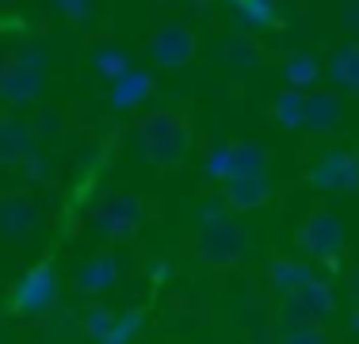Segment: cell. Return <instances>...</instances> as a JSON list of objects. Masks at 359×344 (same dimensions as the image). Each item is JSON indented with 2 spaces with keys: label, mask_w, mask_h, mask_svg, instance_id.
Wrapping results in <instances>:
<instances>
[{
  "label": "cell",
  "mask_w": 359,
  "mask_h": 344,
  "mask_svg": "<svg viewBox=\"0 0 359 344\" xmlns=\"http://www.w3.org/2000/svg\"><path fill=\"white\" fill-rule=\"evenodd\" d=\"M191 145V126L176 111H153L134 126V153L153 168H172L187 157Z\"/></svg>",
  "instance_id": "cell-1"
},
{
  "label": "cell",
  "mask_w": 359,
  "mask_h": 344,
  "mask_svg": "<svg viewBox=\"0 0 359 344\" xmlns=\"http://www.w3.org/2000/svg\"><path fill=\"white\" fill-rule=\"evenodd\" d=\"M46 88V50L39 42H23L12 62L0 65V100L8 107H27Z\"/></svg>",
  "instance_id": "cell-2"
},
{
  "label": "cell",
  "mask_w": 359,
  "mask_h": 344,
  "mask_svg": "<svg viewBox=\"0 0 359 344\" xmlns=\"http://www.w3.org/2000/svg\"><path fill=\"white\" fill-rule=\"evenodd\" d=\"M195 253H199L203 264H233L249 253V234L245 226L226 214V218H215V222H203L199 226V237H195Z\"/></svg>",
  "instance_id": "cell-3"
},
{
  "label": "cell",
  "mask_w": 359,
  "mask_h": 344,
  "mask_svg": "<svg viewBox=\"0 0 359 344\" xmlns=\"http://www.w3.org/2000/svg\"><path fill=\"white\" fill-rule=\"evenodd\" d=\"M57 298H62V279H57V272L50 268V264H35V268H27L15 279L12 310L20 317H42L57 306Z\"/></svg>",
  "instance_id": "cell-4"
},
{
  "label": "cell",
  "mask_w": 359,
  "mask_h": 344,
  "mask_svg": "<svg viewBox=\"0 0 359 344\" xmlns=\"http://www.w3.org/2000/svg\"><path fill=\"white\" fill-rule=\"evenodd\" d=\"M344 245H348L344 222H340L332 211H318L298 226V249H302L306 260L337 264L340 253H344Z\"/></svg>",
  "instance_id": "cell-5"
},
{
  "label": "cell",
  "mask_w": 359,
  "mask_h": 344,
  "mask_svg": "<svg viewBox=\"0 0 359 344\" xmlns=\"http://www.w3.org/2000/svg\"><path fill=\"white\" fill-rule=\"evenodd\" d=\"M337 310V291L325 275H313L306 283L302 295L294 298H283V317H279V329L283 333H294V329H306L313 322H325V317Z\"/></svg>",
  "instance_id": "cell-6"
},
{
  "label": "cell",
  "mask_w": 359,
  "mask_h": 344,
  "mask_svg": "<svg viewBox=\"0 0 359 344\" xmlns=\"http://www.w3.org/2000/svg\"><path fill=\"white\" fill-rule=\"evenodd\" d=\"M310 187L329 192V195H352L359 187V153H352V150L321 153L310 168Z\"/></svg>",
  "instance_id": "cell-7"
},
{
  "label": "cell",
  "mask_w": 359,
  "mask_h": 344,
  "mask_svg": "<svg viewBox=\"0 0 359 344\" xmlns=\"http://www.w3.org/2000/svg\"><path fill=\"white\" fill-rule=\"evenodd\" d=\"M195 50H199V39H195V31L187 27V23H180V20L161 23V27L149 34V58L161 69H184V65H191Z\"/></svg>",
  "instance_id": "cell-8"
},
{
  "label": "cell",
  "mask_w": 359,
  "mask_h": 344,
  "mask_svg": "<svg viewBox=\"0 0 359 344\" xmlns=\"http://www.w3.org/2000/svg\"><path fill=\"white\" fill-rule=\"evenodd\" d=\"M42 211L31 195H0V241L4 245H23L39 234Z\"/></svg>",
  "instance_id": "cell-9"
},
{
  "label": "cell",
  "mask_w": 359,
  "mask_h": 344,
  "mask_svg": "<svg viewBox=\"0 0 359 344\" xmlns=\"http://www.w3.org/2000/svg\"><path fill=\"white\" fill-rule=\"evenodd\" d=\"M138 222H142V203L134 195H115L92 214V230L107 241H126L138 230Z\"/></svg>",
  "instance_id": "cell-10"
},
{
  "label": "cell",
  "mask_w": 359,
  "mask_h": 344,
  "mask_svg": "<svg viewBox=\"0 0 359 344\" xmlns=\"http://www.w3.org/2000/svg\"><path fill=\"white\" fill-rule=\"evenodd\" d=\"M153 92H157V81L149 69H126L118 81H111V111H118V115L138 111Z\"/></svg>",
  "instance_id": "cell-11"
},
{
  "label": "cell",
  "mask_w": 359,
  "mask_h": 344,
  "mask_svg": "<svg viewBox=\"0 0 359 344\" xmlns=\"http://www.w3.org/2000/svg\"><path fill=\"white\" fill-rule=\"evenodd\" d=\"M39 150L31 123L20 115H0V165H23Z\"/></svg>",
  "instance_id": "cell-12"
},
{
  "label": "cell",
  "mask_w": 359,
  "mask_h": 344,
  "mask_svg": "<svg viewBox=\"0 0 359 344\" xmlns=\"http://www.w3.org/2000/svg\"><path fill=\"white\" fill-rule=\"evenodd\" d=\"M313 275L318 272H313V264L306 260V256H279V260L268 264V283H271V291H279L283 298L302 295Z\"/></svg>",
  "instance_id": "cell-13"
},
{
  "label": "cell",
  "mask_w": 359,
  "mask_h": 344,
  "mask_svg": "<svg viewBox=\"0 0 359 344\" xmlns=\"http://www.w3.org/2000/svg\"><path fill=\"white\" fill-rule=\"evenodd\" d=\"M123 279V264H118L115 253H100L92 256L88 264H81V272H76V291L81 295H107L115 283Z\"/></svg>",
  "instance_id": "cell-14"
},
{
  "label": "cell",
  "mask_w": 359,
  "mask_h": 344,
  "mask_svg": "<svg viewBox=\"0 0 359 344\" xmlns=\"http://www.w3.org/2000/svg\"><path fill=\"white\" fill-rule=\"evenodd\" d=\"M344 123V100L337 92H310L306 96V131L310 134H337Z\"/></svg>",
  "instance_id": "cell-15"
},
{
  "label": "cell",
  "mask_w": 359,
  "mask_h": 344,
  "mask_svg": "<svg viewBox=\"0 0 359 344\" xmlns=\"http://www.w3.org/2000/svg\"><path fill=\"white\" fill-rule=\"evenodd\" d=\"M271 192H276V184L268 180V172L241 176L226 184V203H229V211H256V206H264L271 199Z\"/></svg>",
  "instance_id": "cell-16"
},
{
  "label": "cell",
  "mask_w": 359,
  "mask_h": 344,
  "mask_svg": "<svg viewBox=\"0 0 359 344\" xmlns=\"http://www.w3.org/2000/svg\"><path fill=\"white\" fill-rule=\"evenodd\" d=\"M325 73L332 77V84L344 92H352L359 96V42H348V46H340L337 54L329 58V69Z\"/></svg>",
  "instance_id": "cell-17"
},
{
  "label": "cell",
  "mask_w": 359,
  "mask_h": 344,
  "mask_svg": "<svg viewBox=\"0 0 359 344\" xmlns=\"http://www.w3.org/2000/svg\"><path fill=\"white\" fill-rule=\"evenodd\" d=\"M268 145L260 142H233V168H229V180H241V176H260V172H268ZM226 180V184H229Z\"/></svg>",
  "instance_id": "cell-18"
},
{
  "label": "cell",
  "mask_w": 359,
  "mask_h": 344,
  "mask_svg": "<svg viewBox=\"0 0 359 344\" xmlns=\"http://www.w3.org/2000/svg\"><path fill=\"white\" fill-rule=\"evenodd\" d=\"M279 20V0H241L233 12V23L241 31H264Z\"/></svg>",
  "instance_id": "cell-19"
},
{
  "label": "cell",
  "mask_w": 359,
  "mask_h": 344,
  "mask_svg": "<svg viewBox=\"0 0 359 344\" xmlns=\"http://www.w3.org/2000/svg\"><path fill=\"white\" fill-rule=\"evenodd\" d=\"M271 119H276L279 126H287V131L306 126V92L283 88L276 100H271Z\"/></svg>",
  "instance_id": "cell-20"
},
{
  "label": "cell",
  "mask_w": 359,
  "mask_h": 344,
  "mask_svg": "<svg viewBox=\"0 0 359 344\" xmlns=\"http://www.w3.org/2000/svg\"><path fill=\"white\" fill-rule=\"evenodd\" d=\"M218 58H222L226 65H233V69H252V65H260L264 50L256 46L249 34H229V39H222Z\"/></svg>",
  "instance_id": "cell-21"
},
{
  "label": "cell",
  "mask_w": 359,
  "mask_h": 344,
  "mask_svg": "<svg viewBox=\"0 0 359 344\" xmlns=\"http://www.w3.org/2000/svg\"><path fill=\"white\" fill-rule=\"evenodd\" d=\"M88 62H92V69H96L104 81H118L126 69H134V65H130V54H126V50H118V46H111V42H100V46H92Z\"/></svg>",
  "instance_id": "cell-22"
},
{
  "label": "cell",
  "mask_w": 359,
  "mask_h": 344,
  "mask_svg": "<svg viewBox=\"0 0 359 344\" xmlns=\"http://www.w3.org/2000/svg\"><path fill=\"white\" fill-rule=\"evenodd\" d=\"M283 77H287V88L306 92V88H313V84H318L321 65H318V58H313V54H290L287 62H283Z\"/></svg>",
  "instance_id": "cell-23"
},
{
  "label": "cell",
  "mask_w": 359,
  "mask_h": 344,
  "mask_svg": "<svg viewBox=\"0 0 359 344\" xmlns=\"http://www.w3.org/2000/svg\"><path fill=\"white\" fill-rule=\"evenodd\" d=\"M62 131H65V123H62V115H57L54 107H39L35 111V119H31V134H35L39 145L62 142Z\"/></svg>",
  "instance_id": "cell-24"
},
{
  "label": "cell",
  "mask_w": 359,
  "mask_h": 344,
  "mask_svg": "<svg viewBox=\"0 0 359 344\" xmlns=\"http://www.w3.org/2000/svg\"><path fill=\"white\" fill-rule=\"evenodd\" d=\"M229 168H233V142H218L215 150L203 161V176L207 180H229Z\"/></svg>",
  "instance_id": "cell-25"
},
{
  "label": "cell",
  "mask_w": 359,
  "mask_h": 344,
  "mask_svg": "<svg viewBox=\"0 0 359 344\" xmlns=\"http://www.w3.org/2000/svg\"><path fill=\"white\" fill-rule=\"evenodd\" d=\"M138 329H142V310H126V314L115 317L111 333L100 344H130L134 337H138Z\"/></svg>",
  "instance_id": "cell-26"
},
{
  "label": "cell",
  "mask_w": 359,
  "mask_h": 344,
  "mask_svg": "<svg viewBox=\"0 0 359 344\" xmlns=\"http://www.w3.org/2000/svg\"><path fill=\"white\" fill-rule=\"evenodd\" d=\"M115 310H107L104 303H96V306H88L84 310V329H88V337H96V340H104L107 333H111V325H115Z\"/></svg>",
  "instance_id": "cell-27"
},
{
  "label": "cell",
  "mask_w": 359,
  "mask_h": 344,
  "mask_svg": "<svg viewBox=\"0 0 359 344\" xmlns=\"http://www.w3.org/2000/svg\"><path fill=\"white\" fill-rule=\"evenodd\" d=\"M54 8H57V12H62L69 23H88L92 12H96V8H92V0H54Z\"/></svg>",
  "instance_id": "cell-28"
},
{
  "label": "cell",
  "mask_w": 359,
  "mask_h": 344,
  "mask_svg": "<svg viewBox=\"0 0 359 344\" xmlns=\"http://www.w3.org/2000/svg\"><path fill=\"white\" fill-rule=\"evenodd\" d=\"M20 168H23V176H27L31 184H46V180H50V161H46V153H39V150L31 153Z\"/></svg>",
  "instance_id": "cell-29"
},
{
  "label": "cell",
  "mask_w": 359,
  "mask_h": 344,
  "mask_svg": "<svg viewBox=\"0 0 359 344\" xmlns=\"http://www.w3.org/2000/svg\"><path fill=\"white\" fill-rule=\"evenodd\" d=\"M279 344H329L325 340V333L321 329H313V325H306V329H294V333H287Z\"/></svg>",
  "instance_id": "cell-30"
},
{
  "label": "cell",
  "mask_w": 359,
  "mask_h": 344,
  "mask_svg": "<svg viewBox=\"0 0 359 344\" xmlns=\"http://www.w3.org/2000/svg\"><path fill=\"white\" fill-rule=\"evenodd\" d=\"M226 214H229L226 195H222V199H215V203H203V206H199V226H203V222H215V218H226Z\"/></svg>",
  "instance_id": "cell-31"
},
{
  "label": "cell",
  "mask_w": 359,
  "mask_h": 344,
  "mask_svg": "<svg viewBox=\"0 0 359 344\" xmlns=\"http://www.w3.org/2000/svg\"><path fill=\"white\" fill-rule=\"evenodd\" d=\"M340 23H344V31L359 34V4H348L344 12H340Z\"/></svg>",
  "instance_id": "cell-32"
},
{
  "label": "cell",
  "mask_w": 359,
  "mask_h": 344,
  "mask_svg": "<svg viewBox=\"0 0 359 344\" xmlns=\"http://www.w3.org/2000/svg\"><path fill=\"white\" fill-rule=\"evenodd\" d=\"M149 275H153V279H168V264H149Z\"/></svg>",
  "instance_id": "cell-33"
},
{
  "label": "cell",
  "mask_w": 359,
  "mask_h": 344,
  "mask_svg": "<svg viewBox=\"0 0 359 344\" xmlns=\"http://www.w3.org/2000/svg\"><path fill=\"white\" fill-rule=\"evenodd\" d=\"M352 298H355V306H359V264L352 268Z\"/></svg>",
  "instance_id": "cell-34"
},
{
  "label": "cell",
  "mask_w": 359,
  "mask_h": 344,
  "mask_svg": "<svg viewBox=\"0 0 359 344\" xmlns=\"http://www.w3.org/2000/svg\"><path fill=\"white\" fill-rule=\"evenodd\" d=\"M207 4H210V0H191V8H195V12H207Z\"/></svg>",
  "instance_id": "cell-35"
},
{
  "label": "cell",
  "mask_w": 359,
  "mask_h": 344,
  "mask_svg": "<svg viewBox=\"0 0 359 344\" xmlns=\"http://www.w3.org/2000/svg\"><path fill=\"white\" fill-rule=\"evenodd\" d=\"M352 333L359 337V306H355V314H352Z\"/></svg>",
  "instance_id": "cell-36"
},
{
  "label": "cell",
  "mask_w": 359,
  "mask_h": 344,
  "mask_svg": "<svg viewBox=\"0 0 359 344\" xmlns=\"http://www.w3.org/2000/svg\"><path fill=\"white\" fill-rule=\"evenodd\" d=\"M340 4H344V8H348V4H359V0H340Z\"/></svg>",
  "instance_id": "cell-37"
},
{
  "label": "cell",
  "mask_w": 359,
  "mask_h": 344,
  "mask_svg": "<svg viewBox=\"0 0 359 344\" xmlns=\"http://www.w3.org/2000/svg\"><path fill=\"white\" fill-rule=\"evenodd\" d=\"M226 4H233V8H237V4H241V0H226Z\"/></svg>",
  "instance_id": "cell-38"
}]
</instances>
